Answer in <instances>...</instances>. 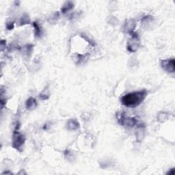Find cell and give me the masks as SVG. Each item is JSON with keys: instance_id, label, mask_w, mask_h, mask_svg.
I'll list each match as a JSON object with an SVG mask.
<instances>
[{"instance_id": "cell-1", "label": "cell", "mask_w": 175, "mask_h": 175, "mask_svg": "<svg viewBox=\"0 0 175 175\" xmlns=\"http://www.w3.org/2000/svg\"><path fill=\"white\" fill-rule=\"evenodd\" d=\"M147 94V91L146 90L129 93L121 98V103L125 106L133 108L140 106L144 101Z\"/></svg>"}, {"instance_id": "cell-2", "label": "cell", "mask_w": 175, "mask_h": 175, "mask_svg": "<svg viewBox=\"0 0 175 175\" xmlns=\"http://www.w3.org/2000/svg\"><path fill=\"white\" fill-rule=\"evenodd\" d=\"M25 138L18 131H14L13 136V147L21 152L23 145L25 144Z\"/></svg>"}, {"instance_id": "cell-3", "label": "cell", "mask_w": 175, "mask_h": 175, "mask_svg": "<svg viewBox=\"0 0 175 175\" xmlns=\"http://www.w3.org/2000/svg\"><path fill=\"white\" fill-rule=\"evenodd\" d=\"M130 34L131 36V40L128 42L127 50L130 52H135L138 50L140 45L138 34L134 32H131Z\"/></svg>"}, {"instance_id": "cell-4", "label": "cell", "mask_w": 175, "mask_h": 175, "mask_svg": "<svg viewBox=\"0 0 175 175\" xmlns=\"http://www.w3.org/2000/svg\"><path fill=\"white\" fill-rule=\"evenodd\" d=\"M161 66L164 71L168 73H174L175 71L174 59L172 58V59L162 60Z\"/></svg>"}, {"instance_id": "cell-5", "label": "cell", "mask_w": 175, "mask_h": 175, "mask_svg": "<svg viewBox=\"0 0 175 175\" xmlns=\"http://www.w3.org/2000/svg\"><path fill=\"white\" fill-rule=\"evenodd\" d=\"M66 128L69 131H75L80 128V124L79 122L74 119H71L67 122Z\"/></svg>"}, {"instance_id": "cell-6", "label": "cell", "mask_w": 175, "mask_h": 175, "mask_svg": "<svg viewBox=\"0 0 175 175\" xmlns=\"http://www.w3.org/2000/svg\"><path fill=\"white\" fill-rule=\"evenodd\" d=\"M26 108L29 110H34L37 107V102L34 97H30L28 99L25 103Z\"/></svg>"}, {"instance_id": "cell-7", "label": "cell", "mask_w": 175, "mask_h": 175, "mask_svg": "<svg viewBox=\"0 0 175 175\" xmlns=\"http://www.w3.org/2000/svg\"><path fill=\"white\" fill-rule=\"evenodd\" d=\"M138 124V121H137L135 118H126L125 117L122 122V125H126L127 127H133L135 125Z\"/></svg>"}, {"instance_id": "cell-8", "label": "cell", "mask_w": 175, "mask_h": 175, "mask_svg": "<svg viewBox=\"0 0 175 175\" xmlns=\"http://www.w3.org/2000/svg\"><path fill=\"white\" fill-rule=\"evenodd\" d=\"M73 7H74L73 4L71 2H68L63 6L62 9H61V12H62V13L65 14V13H67L68 11L72 10L73 8Z\"/></svg>"}, {"instance_id": "cell-9", "label": "cell", "mask_w": 175, "mask_h": 175, "mask_svg": "<svg viewBox=\"0 0 175 175\" xmlns=\"http://www.w3.org/2000/svg\"><path fill=\"white\" fill-rule=\"evenodd\" d=\"M33 26H34V28L35 36L38 37V38H40L42 35V30H41V28H40V25L38 24L36 21H35L33 23Z\"/></svg>"}, {"instance_id": "cell-10", "label": "cell", "mask_w": 175, "mask_h": 175, "mask_svg": "<svg viewBox=\"0 0 175 175\" xmlns=\"http://www.w3.org/2000/svg\"><path fill=\"white\" fill-rule=\"evenodd\" d=\"M30 18H29V17L27 15V14H25V15L21 17V20H20V25H24L25 24H29L30 23Z\"/></svg>"}, {"instance_id": "cell-11", "label": "cell", "mask_w": 175, "mask_h": 175, "mask_svg": "<svg viewBox=\"0 0 175 175\" xmlns=\"http://www.w3.org/2000/svg\"><path fill=\"white\" fill-rule=\"evenodd\" d=\"M14 28V23H7V25H6V28L8 29V30H13Z\"/></svg>"}, {"instance_id": "cell-12", "label": "cell", "mask_w": 175, "mask_h": 175, "mask_svg": "<svg viewBox=\"0 0 175 175\" xmlns=\"http://www.w3.org/2000/svg\"><path fill=\"white\" fill-rule=\"evenodd\" d=\"M174 173H175V171H174V168H172L170 169V170H169L167 173V174H170V175H174Z\"/></svg>"}, {"instance_id": "cell-13", "label": "cell", "mask_w": 175, "mask_h": 175, "mask_svg": "<svg viewBox=\"0 0 175 175\" xmlns=\"http://www.w3.org/2000/svg\"><path fill=\"white\" fill-rule=\"evenodd\" d=\"M3 174H11V173H10V172H5V173H4Z\"/></svg>"}]
</instances>
